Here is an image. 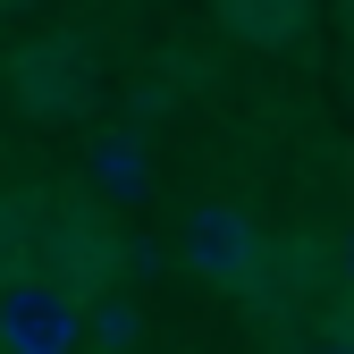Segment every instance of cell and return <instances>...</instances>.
Instances as JSON below:
<instances>
[{"instance_id": "6da1fadb", "label": "cell", "mask_w": 354, "mask_h": 354, "mask_svg": "<svg viewBox=\"0 0 354 354\" xmlns=\"http://www.w3.org/2000/svg\"><path fill=\"white\" fill-rule=\"evenodd\" d=\"M76 337H84V321H76V304L59 287H42V279L0 287V346L9 354H68Z\"/></svg>"}, {"instance_id": "7a4b0ae2", "label": "cell", "mask_w": 354, "mask_h": 354, "mask_svg": "<svg viewBox=\"0 0 354 354\" xmlns=\"http://www.w3.org/2000/svg\"><path fill=\"white\" fill-rule=\"evenodd\" d=\"M186 261H194L203 279H219V287H245L253 261H261V236H253L245 211L211 203V211H194V228H186Z\"/></svg>"}, {"instance_id": "3957f363", "label": "cell", "mask_w": 354, "mask_h": 354, "mask_svg": "<svg viewBox=\"0 0 354 354\" xmlns=\"http://www.w3.org/2000/svg\"><path fill=\"white\" fill-rule=\"evenodd\" d=\"M93 186L118 203V211H136L144 194H152V169H144V144L136 136H102L93 144Z\"/></svg>"}, {"instance_id": "277c9868", "label": "cell", "mask_w": 354, "mask_h": 354, "mask_svg": "<svg viewBox=\"0 0 354 354\" xmlns=\"http://www.w3.org/2000/svg\"><path fill=\"white\" fill-rule=\"evenodd\" d=\"M219 9H228V26H236V34H253V42H287L304 0H219Z\"/></svg>"}, {"instance_id": "5b68a950", "label": "cell", "mask_w": 354, "mask_h": 354, "mask_svg": "<svg viewBox=\"0 0 354 354\" xmlns=\"http://www.w3.org/2000/svg\"><path fill=\"white\" fill-rule=\"evenodd\" d=\"M346 279H354V228H346Z\"/></svg>"}]
</instances>
